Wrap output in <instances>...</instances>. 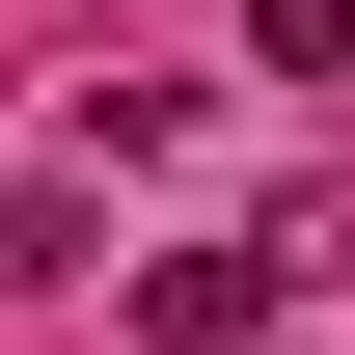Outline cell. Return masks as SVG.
I'll return each mask as SVG.
<instances>
[{"mask_svg": "<svg viewBox=\"0 0 355 355\" xmlns=\"http://www.w3.org/2000/svg\"><path fill=\"white\" fill-rule=\"evenodd\" d=\"M137 328H164V355H246V328H273V273H246V246H164V273H137Z\"/></svg>", "mask_w": 355, "mask_h": 355, "instance_id": "1", "label": "cell"}, {"mask_svg": "<svg viewBox=\"0 0 355 355\" xmlns=\"http://www.w3.org/2000/svg\"><path fill=\"white\" fill-rule=\"evenodd\" d=\"M273 55H301V83H355V0H273Z\"/></svg>", "mask_w": 355, "mask_h": 355, "instance_id": "2", "label": "cell"}]
</instances>
